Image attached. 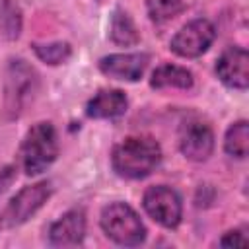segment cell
<instances>
[{
  "label": "cell",
  "mask_w": 249,
  "mask_h": 249,
  "mask_svg": "<svg viewBox=\"0 0 249 249\" xmlns=\"http://www.w3.org/2000/svg\"><path fill=\"white\" fill-rule=\"evenodd\" d=\"M161 161V148L150 136H128L111 152V167L123 179H144Z\"/></svg>",
  "instance_id": "1"
},
{
  "label": "cell",
  "mask_w": 249,
  "mask_h": 249,
  "mask_svg": "<svg viewBox=\"0 0 249 249\" xmlns=\"http://www.w3.org/2000/svg\"><path fill=\"white\" fill-rule=\"evenodd\" d=\"M56 156H58V138L53 123L49 121L35 123L27 130L19 146V161L23 171L27 175H39L53 165Z\"/></svg>",
  "instance_id": "2"
},
{
  "label": "cell",
  "mask_w": 249,
  "mask_h": 249,
  "mask_svg": "<svg viewBox=\"0 0 249 249\" xmlns=\"http://www.w3.org/2000/svg\"><path fill=\"white\" fill-rule=\"evenodd\" d=\"M99 226L105 235L121 247H136L146 239V226L126 202H111L101 210Z\"/></svg>",
  "instance_id": "3"
},
{
  "label": "cell",
  "mask_w": 249,
  "mask_h": 249,
  "mask_svg": "<svg viewBox=\"0 0 249 249\" xmlns=\"http://www.w3.org/2000/svg\"><path fill=\"white\" fill-rule=\"evenodd\" d=\"M37 86L39 76L29 62L23 58L10 60L4 82V109L10 119H18L25 111L37 93Z\"/></svg>",
  "instance_id": "4"
},
{
  "label": "cell",
  "mask_w": 249,
  "mask_h": 249,
  "mask_svg": "<svg viewBox=\"0 0 249 249\" xmlns=\"http://www.w3.org/2000/svg\"><path fill=\"white\" fill-rule=\"evenodd\" d=\"M53 189L49 181H39L33 185H25L18 195L8 202L0 216V224L6 228H16L25 224L51 196Z\"/></svg>",
  "instance_id": "5"
},
{
  "label": "cell",
  "mask_w": 249,
  "mask_h": 249,
  "mask_svg": "<svg viewBox=\"0 0 249 249\" xmlns=\"http://www.w3.org/2000/svg\"><path fill=\"white\" fill-rule=\"evenodd\" d=\"M142 206L146 214L160 226L173 230L179 226L183 216V202L175 189L167 185H154L148 187L142 196Z\"/></svg>",
  "instance_id": "6"
},
{
  "label": "cell",
  "mask_w": 249,
  "mask_h": 249,
  "mask_svg": "<svg viewBox=\"0 0 249 249\" xmlns=\"http://www.w3.org/2000/svg\"><path fill=\"white\" fill-rule=\"evenodd\" d=\"M216 39V27L206 18H196L185 23L171 39L169 49L183 58H196L208 51Z\"/></svg>",
  "instance_id": "7"
},
{
  "label": "cell",
  "mask_w": 249,
  "mask_h": 249,
  "mask_svg": "<svg viewBox=\"0 0 249 249\" xmlns=\"http://www.w3.org/2000/svg\"><path fill=\"white\" fill-rule=\"evenodd\" d=\"M179 150L193 161H204L214 150V132L202 121H187L179 130Z\"/></svg>",
  "instance_id": "8"
},
{
  "label": "cell",
  "mask_w": 249,
  "mask_h": 249,
  "mask_svg": "<svg viewBox=\"0 0 249 249\" xmlns=\"http://www.w3.org/2000/svg\"><path fill=\"white\" fill-rule=\"evenodd\" d=\"M216 74L220 82L231 89H247L249 86V54L243 47H228L218 62Z\"/></svg>",
  "instance_id": "9"
},
{
  "label": "cell",
  "mask_w": 249,
  "mask_h": 249,
  "mask_svg": "<svg viewBox=\"0 0 249 249\" xmlns=\"http://www.w3.org/2000/svg\"><path fill=\"white\" fill-rule=\"evenodd\" d=\"M86 235V212L82 208H72L64 212L49 228L51 247H76L82 245Z\"/></svg>",
  "instance_id": "10"
},
{
  "label": "cell",
  "mask_w": 249,
  "mask_h": 249,
  "mask_svg": "<svg viewBox=\"0 0 249 249\" xmlns=\"http://www.w3.org/2000/svg\"><path fill=\"white\" fill-rule=\"evenodd\" d=\"M150 56L146 53H119L109 54L99 60V70L115 80L138 82L144 76Z\"/></svg>",
  "instance_id": "11"
},
{
  "label": "cell",
  "mask_w": 249,
  "mask_h": 249,
  "mask_svg": "<svg viewBox=\"0 0 249 249\" xmlns=\"http://www.w3.org/2000/svg\"><path fill=\"white\" fill-rule=\"evenodd\" d=\"M128 99L121 89H99L86 105L89 119H119L126 113Z\"/></svg>",
  "instance_id": "12"
},
{
  "label": "cell",
  "mask_w": 249,
  "mask_h": 249,
  "mask_svg": "<svg viewBox=\"0 0 249 249\" xmlns=\"http://www.w3.org/2000/svg\"><path fill=\"white\" fill-rule=\"evenodd\" d=\"M193 74L191 70L177 66V64H163L158 66L150 78V86L156 89L163 88H179V89H189L193 88Z\"/></svg>",
  "instance_id": "13"
},
{
  "label": "cell",
  "mask_w": 249,
  "mask_h": 249,
  "mask_svg": "<svg viewBox=\"0 0 249 249\" xmlns=\"http://www.w3.org/2000/svg\"><path fill=\"white\" fill-rule=\"evenodd\" d=\"M109 35H111V41L117 43V45H124V47H130V45H136L140 41V35L136 31V25L132 21V18L117 8L111 16V27H109Z\"/></svg>",
  "instance_id": "14"
},
{
  "label": "cell",
  "mask_w": 249,
  "mask_h": 249,
  "mask_svg": "<svg viewBox=\"0 0 249 249\" xmlns=\"http://www.w3.org/2000/svg\"><path fill=\"white\" fill-rule=\"evenodd\" d=\"M224 150L231 158H237V160L247 158V150H249L247 121H237V123L230 124V128L226 130V136H224Z\"/></svg>",
  "instance_id": "15"
},
{
  "label": "cell",
  "mask_w": 249,
  "mask_h": 249,
  "mask_svg": "<svg viewBox=\"0 0 249 249\" xmlns=\"http://www.w3.org/2000/svg\"><path fill=\"white\" fill-rule=\"evenodd\" d=\"M23 25L21 8L16 0H0V35L8 41L19 37Z\"/></svg>",
  "instance_id": "16"
},
{
  "label": "cell",
  "mask_w": 249,
  "mask_h": 249,
  "mask_svg": "<svg viewBox=\"0 0 249 249\" xmlns=\"http://www.w3.org/2000/svg\"><path fill=\"white\" fill-rule=\"evenodd\" d=\"M33 53L37 58L45 64L56 66L70 58L72 49L66 41H54V43H33Z\"/></svg>",
  "instance_id": "17"
},
{
  "label": "cell",
  "mask_w": 249,
  "mask_h": 249,
  "mask_svg": "<svg viewBox=\"0 0 249 249\" xmlns=\"http://www.w3.org/2000/svg\"><path fill=\"white\" fill-rule=\"evenodd\" d=\"M146 8L156 23H163L181 12L183 0H146Z\"/></svg>",
  "instance_id": "18"
},
{
  "label": "cell",
  "mask_w": 249,
  "mask_h": 249,
  "mask_svg": "<svg viewBox=\"0 0 249 249\" xmlns=\"http://www.w3.org/2000/svg\"><path fill=\"white\" fill-rule=\"evenodd\" d=\"M247 230L245 228H239V230H230L224 233V237L218 241V245L222 247H247L249 239H247Z\"/></svg>",
  "instance_id": "19"
}]
</instances>
